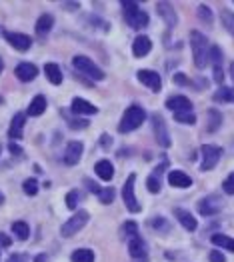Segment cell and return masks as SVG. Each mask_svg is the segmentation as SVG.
Segmentation results:
<instances>
[{
    "instance_id": "cell-46",
    "label": "cell",
    "mask_w": 234,
    "mask_h": 262,
    "mask_svg": "<svg viewBox=\"0 0 234 262\" xmlns=\"http://www.w3.org/2000/svg\"><path fill=\"white\" fill-rule=\"evenodd\" d=\"M172 80H174L176 84H188V80H186V76H184L182 72H178V74H174V76H172Z\"/></svg>"
},
{
    "instance_id": "cell-16",
    "label": "cell",
    "mask_w": 234,
    "mask_h": 262,
    "mask_svg": "<svg viewBox=\"0 0 234 262\" xmlns=\"http://www.w3.org/2000/svg\"><path fill=\"white\" fill-rule=\"evenodd\" d=\"M166 108L172 110V112H190L192 110V102L186 99V96L176 94V96H170L166 100Z\"/></svg>"
},
{
    "instance_id": "cell-42",
    "label": "cell",
    "mask_w": 234,
    "mask_h": 262,
    "mask_svg": "<svg viewBox=\"0 0 234 262\" xmlns=\"http://www.w3.org/2000/svg\"><path fill=\"white\" fill-rule=\"evenodd\" d=\"M70 122V128H86L88 126V120H82V118H72V120H68Z\"/></svg>"
},
{
    "instance_id": "cell-35",
    "label": "cell",
    "mask_w": 234,
    "mask_h": 262,
    "mask_svg": "<svg viewBox=\"0 0 234 262\" xmlns=\"http://www.w3.org/2000/svg\"><path fill=\"white\" fill-rule=\"evenodd\" d=\"M220 18H222V24H224V28H226V30H228L230 34H234V14H232V12H228V10H222Z\"/></svg>"
},
{
    "instance_id": "cell-9",
    "label": "cell",
    "mask_w": 234,
    "mask_h": 262,
    "mask_svg": "<svg viewBox=\"0 0 234 262\" xmlns=\"http://www.w3.org/2000/svg\"><path fill=\"white\" fill-rule=\"evenodd\" d=\"M138 80L144 86H148L152 92H160L162 90V78L154 70H138Z\"/></svg>"
},
{
    "instance_id": "cell-30",
    "label": "cell",
    "mask_w": 234,
    "mask_h": 262,
    "mask_svg": "<svg viewBox=\"0 0 234 262\" xmlns=\"http://www.w3.org/2000/svg\"><path fill=\"white\" fill-rule=\"evenodd\" d=\"M70 260L72 262H94V252H92L90 248H78V250L72 252Z\"/></svg>"
},
{
    "instance_id": "cell-19",
    "label": "cell",
    "mask_w": 234,
    "mask_h": 262,
    "mask_svg": "<svg viewBox=\"0 0 234 262\" xmlns=\"http://www.w3.org/2000/svg\"><path fill=\"white\" fill-rule=\"evenodd\" d=\"M156 10H158V14L164 18V22H166L170 28H174V26L178 24V16H176L174 8H172L168 2H158V4H156Z\"/></svg>"
},
{
    "instance_id": "cell-22",
    "label": "cell",
    "mask_w": 234,
    "mask_h": 262,
    "mask_svg": "<svg viewBox=\"0 0 234 262\" xmlns=\"http://www.w3.org/2000/svg\"><path fill=\"white\" fill-rule=\"evenodd\" d=\"M52 24H54L52 14H42V16L36 20V26H34L36 36H38V38H46V34L52 30Z\"/></svg>"
},
{
    "instance_id": "cell-52",
    "label": "cell",
    "mask_w": 234,
    "mask_h": 262,
    "mask_svg": "<svg viewBox=\"0 0 234 262\" xmlns=\"http://www.w3.org/2000/svg\"><path fill=\"white\" fill-rule=\"evenodd\" d=\"M230 74H232V80H234V62L230 64Z\"/></svg>"
},
{
    "instance_id": "cell-27",
    "label": "cell",
    "mask_w": 234,
    "mask_h": 262,
    "mask_svg": "<svg viewBox=\"0 0 234 262\" xmlns=\"http://www.w3.org/2000/svg\"><path fill=\"white\" fill-rule=\"evenodd\" d=\"M44 110H46V99L42 94L34 96L30 106H28V114L30 116H40V114H44Z\"/></svg>"
},
{
    "instance_id": "cell-10",
    "label": "cell",
    "mask_w": 234,
    "mask_h": 262,
    "mask_svg": "<svg viewBox=\"0 0 234 262\" xmlns=\"http://www.w3.org/2000/svg\"><path fill=\"white\" fill-rule=\"evenodd\" d=\"M82 152H84V144L80 142V140H72V142H68L66 150H64V164L68 166H74V164L80 162V158H82Z\"/></svg>"
},
{
    "instance_id": "cell-43",
    "label": "cell",
    "mask_w": 234,
    "mask_h": 262,
    "mask_svg": "<svg viewBox=\"0 0 234 262\" xmlns=\"http://www.w3.org/2000/svg\"><path fill=\"white\" fill-rule=\"evenodd\" d=\"M208 260L210 262H226V258H224V254H222L220 250H212L210 256H208Z\"/></svg>"
},
{
    "instance_id": "cell-33",
    "label": "cell",
    "mask_w": 234,
    "mask_h": 262,
    "mask_svg": "<svg viewBox=\"0 0 234 262\" xmlns=\"http://www.w3.org/2000/svg\"><path fill=\"white\" fill-rule=\"evenodd\" d=\"M22 190H24V194H28V196H36V192H38V180H36V178H26V180L22 182Z\"/></svg>"
},
{
    "instance_id": "cell-17",
    "label": "cell",
    "mask_w": 234,
    "mask_h": 262,
    "mask_svg": "<svg viewBox=\"0 0 234 262\" xmlns=\"http://www.w3.org/2000/svg\"><path fill=\"white\" fill-rule=\"evenodd\" d=\"M24 120H26V114H22V112L14 114V118H12V122H10V128H8V136L12 138V142H16V140H20V138H22V132H24Z\"/></svg>"
},
{
    "instance_id": "cell-25",
    "label": "cell",
    "mask_w": 234,
    "mask_h": 262,
    "mask_svg": "<svg viewBox=\"0 0 234 262\" xmlns=\"http://www.w3.org/2000/svg\"><path fill=\"white\" fill-rule=\"evenodd\" d=\"M44 74H46V78H48L54 86L62 84V70H60V66L58 64H54V62L44 64Z\"/></svg>"
},
{
    "instance_id": "cell-31",
    "label": "cell",
    "mask_w": 234,
    "mask_h": 262,
    "mask_svg": "<svg viewBox=\"0 0 234 262\" xmlns=\"http://www.w3.org/2000/svg\"><path fill=\"white\" fill-rule=\"evenodd\" d=\"M214 100L216 102H234V90L232 88H226V86H220L214 92Z\"/></svg>"
},
{
    "instance_id": "cell-32",
    "label": "cell",
    "mask_w": 234,
    "mask_h": 262,
    "mask_svg": "<svg viewBox=\"0 0 234 262\" xmlns=\"http://www.w3.org/2000/svg\"><path fill=\"white\" fill-rule=\"evenodd\" d=\"M174 120L180 122V124H194L196 122V116H194L192 110L190 112H174Z\"/></svg>"
},
{
    "instance_id": "cell-45",
    "label": "cell",
    "mask_w": 234,
    "mask_h": 262,
    "mask_svg": "<svg viewBox=\"0 0 234 262\" xmlns=\"http://www.w3.org/2000/svg\"><path fill=\"white\" fill-rule=\"evenodd\" d=\"M8 150H10L14 156H22V148H20L16 142H10V144H8Z\"/></svg>"
},
{
    "instance_id": "cell-20",
    "label": "cell",
    "mask_w": 234,
    "mask_h": 262,
    "mask_svg": "<svg viewBox=\"0 0 234 262\" xmlns=\"http://www.w3.org/2000/svg\"><path fill=\"white\" fill-rule=\"evenodd\" d=\"M14 74H16V78L18 80H22V82H30L36 78V74H38V68L30 62H22V64L16 66V70H14Z\"/></svg>"
},
{
    "instance_id": "cell-11",
    "label": "cell",
    "mask_w": 234,
    "mask_h": 262,
    "mask_svg": "<svg viewBox=\"0 0 234 262\" xmlns=\"http://www.w3.org/2000/svg\"><path fill=\"white\" fill-rule=\"evenodd\" d=\"M4 38L10 42V46H14L20 52H26L32 46V38L22 32H4Z\"/></svg>"
},
{
    "instance_id": "cell-1",
    "label": "cell",
    "mask_w": 234,
    "mask_h": 262,
    "mask_svg": "<svg viewBox=\"0 0 234 262\" xmlns=\"http://www.w3.org/2000/svg\"><path fill=\"white\" fill-rule=\"evenodd\" d=\"M190 46H192V56H194V66L196 68H206L210 62V44L208 38L198 30L190 32Z\"/></svg>"
},
{
    "instance_id": "cell-48",
    "label": "cell",
    "mask_w": 234,
    "mask_h": 262,
    "mask_svg": "<svg viewBox=\"0 0 234 262\" xmlns=\"http://www.w3.org/2000/svg\"><path fill=\"white\" fill-rule=\"evenodd\" d=\"M0 246H4V248L10 246V238L6 234H2V232H0Z\"/></svg>"
},
{
    "instance_id": "cell-4",
    "label": "cell",
    "mask_w": 234,
    "mask_h": 262,
    "mask_svg": "<svg viewBox=\"0 0 234 262\" xmlns=\"http://www.w3.org/2000/svg\"><path fill=\"white\" fill-rule=\"evenodd\" d=\"M88 218H90V214L86 212V210H78L74 216H70L66 222L60 226V234L64 236V238H70V236H74V234H78L80 230L86 226V222H88Z\"/></svg>"
},
{
    "instance_id": "cell-2",
    "label": "cell",
    "mask_w": 234,
    "mask_h": 262,
    "mask_svg": "<svg viewBox=\"0 0 234 262\" xmlns=\"http://www.w3.org/2000/svg\"><path fill=\"white\" fill-rule=\"evenodd\" d=\"M144 120H146V110H144L142 106H138V104H132V106H128L126 112L122 114L120 124H118V132L126 134V132L136 130Z\"/></svg>"
},
{
    "instance_id": "cell-24",
    "label": "cell",
    "mask_w": 234,
    "mask_h": 262,
    "mask_svg": "<svg viewBox=\"0 0 234 262\" xmlns=\"http://www.w3.org/2000/svg\"><path fill=\"white\" fill-rule=\"evenodd\" d=\"M94 172H96V176L101 178V180H112V176H114V166L110 160H98L96 166H94Z\"/></svg>"
},
{
    "instance_id": "cell-44",
    "label": "cell",
    "mask_w": 234,
    "mask_h": 262,
    "mask_svg": "<svg viewBox=\"0 0 234 262\" xmlns=\"http://www.w3.org/2000/svg\"><path fill=\"white\" fill-rule=\"evenodd\" d=\"M6 262H28V256L26 254H10Z\"/></svg>"
},
{
    "instance_id": "cell-40",
    "label": "cell",
    "mask_w": 234,
    "mask_h": 262,
    "mask_svg": "<svg viewBox=\"0 0 234 262\" xmlns=\"http://www.w3.org/2000/svg\"><path fill=\"white\" fill-rule=\"evenodd\" d=\"M152 226H154L156 230H162V232H166V230L170 228V226H168V222L162 218V216H154V218H152Z\"/></svg>"
},
{
    "instance_id": "cell-5",
    "label": "cell",
    "mask_w": 234,
    "mask_h": 262,
    "mask_svg": "<svg viewBox=\"0 0 234 262\" xmlns=\"http://www.w3.org/2000/svg\"><path fill=\"white\" fill-rule=\"evenodd\" d=\"M72 66H74L78 72L90 76L92 80H104V76H106V74L102 72V68H98L88 56H74V58H72Z\"/></svg>"
},
{
    "instance_id": "cell-47",
    "label": "cell",
    "mask_w": 234,
    "mask_h": 262,
    "mask_svg": "<svg viewBox=\"0 0 234 262\" xmlns=\"http://www.w3.org/2000/svg\"><path fill=\"white\" fill-rule=\"evenodd\" d=\"M84 184L88 186V190H90V192H96V194L101 192V188H98V184H96V182H92V180H88V178H86V180H84Z\"/></svg>"
},
{
    "instance_id": "cell-14",
    "label": "cell",
    "mask_w": 234,
    "mask_h": 262,
    "mask_svg": "<svg viewBox=\"0 0 234 262\" xmlns=\"http://www.w3.org/2000/svg\"><path fill=\"white\" fill-rule=\"evenodd\" d=\"M168 182L174 188H190L192 186V178L182 170H170L168 172Z\"/></svg>"
},
{
    "instance_id": "cell-28",
    "label": "cell",
    "mask_w": 234,
    "mask_h": 262,
    "mask_svg": "<svg viewBox=\"0 0 234 262\" xmlns=\"http://www.w3.org/2000/svg\"><path fill=\"white\" fill-rule=\"evenodd\" d=\"M222 124V114L216 110V108H210L208 110V132H216Z\"/></svg>"
},
{
    "instance_id": "cell-55",
    "label": "cell",
    "mask_w": 234,
    "mask_h": 262,
    "mask_svg": "<svg viewBox=\"0 0 234 262\" xmlns=\"http://www.w3.org/2000/svg\"><path fill=\"white\" fill-rule=\"evenodd\" d=\"M2 102H4V100H2V99H0V104H2Z\"/></svg>"
},
{
    "instance_id": "cell-49",
    "label": "cell",
    "mask_w": 234,
    "mask_h": 262,
    "mask_svg": "<svg viewBox=\"0 0 234 262\" xmlns=\"http://www.w3.org/2000/svg\"><path fill=\"white\" fill-rule=\"evenodd\" d=\"M101 138H102L101 142H102V146H104V148H108V146L112 144V140H110V136H108V134H102Z\"/></svg>"
},
{
    "instance_id": "cell-34",
    "label": "cell",
    "mask_w": 234,
    "mask_h": 262,
    "mask_svg": "<svg viewBox=\"0 0 234 262\" xmlns=\"http://www.w3.org/2000/svg\"><path fill=\"white\" fill-rule=\"evenodd\" d=\"M116 196V190L112 188V186H108V188H101V192H98V200H101L102 204H110L112 200Z\"/></svg>"
},
{
    "instance_id": "cell-41",
    "label": "cell",
    "mask_w": 234,
    "mask_h": 262,
    "mask_svg": "<svg viewBox=\"0 0 234 262\" xmlns=\"http://www.w3.org/2000/svg\"><path fill=\"white\" fill-rule=\"evenodd\" d=\"M222 188H224L226 194H234V172L232 174H228V178L222 182Z\"/></svg>"
},
{
    "instance_id": "cell-8",
    "label": "cell",
    "mask_w": 234,
    "mask_h": 262,
    "mask_svg": "<svg viewBox=\"0 0 234 262\" xmlns=\"http://www.w3.org/2000/svg\"><path fill=\"white\" fill-rule=\"evenodd\" d=\"M152 128H154V136H156V142L160 146L168 148L170 146V134H168V128L164 124V118L160 114H152Z\"/></svg>"
},
{
    "instance_id": "cell-21",
    "label": "cell",
    "mask_w": 234,
    "mask_h": 262,
    "mask_svg": "<svg viewBox=\"0 0 234 262\" xmlns=\"http://www.w3.org/2000/svg\"><path fill=\"white\" fill-rule=\"evenodd\" d=\"M174 216L178 218V222L184 226L186 230H196L198 228V222H196V218L188 212V210H184V208H174Z\"/></svg>"
},
{
    "instance_id": "cell-13",
    "label": "cell",
    "mask_w": 234,
    "mask_h": 262,
    "mask_svg": "<svg viewBox=\"0 0 234 262\" xmlns=\"http://www.w3.org/2000/svg\"><path fill=\"white\" fill-rule=\"evenodd\" d=\"M210 62L214 68V80L218 84L224 82V72H222V50L218 46H210Z\"/></svg>"
},
{
    "instance_id": "cell-26",
    "label": "cell",
    "mask_w": 234,
    "mask_h": 262,
    "mask_svg": "<svg viewBox=\"0 0 234 262\" xmlns=\"http://www.w3.org/2000/svg\"><path fill=\"white\" fill-rule=\"evenodd\" d=\"M210 240H212L214 246H220V248H224L228 252H234V238H230V236H226V234H212Z\"/></svg>"
},
{
    "instance_id": "cell-37",
    "label": "cell",
    "mask_w": 234,
    "mask_h": 262,
    "mask_svg": "<svg viewBox=\"0 0 234 262\" xmlns=\"http://www.w3.org/2000/svg\"><path fill=\"white\" fill-rule=\"evenodd\" d=\"M146 186H148V190H150L152 194H158V192H160V180H158V176H156V174L148 176V180H146Z\"/></svg>"
},
{
    "instance_id": "cell-51",
    "label": "cell",
    "mask_w": 234,
    "mask_h": 262,
    "mask_svg": "<svg viewBox=\"0 0 234 262\" xmlns=\"http://www.w3.org/2000/svg\"><path fill=\"white\" fill-rule=\"evenodd\" d=\"M34 262H48V256H46V254H38V256L34 258Z\"/></svg>"
},
{
    "instance_id": "cell-54",
    "label": "cell",
    "mask_w": 234,
    "mask_h": 262,
    "mask_svg": "<svg viewBox=\"0 0 234 262\" xmlns=\"http://www.w3.org/2000/svg\"><path fill=\"white\" fill-rule=\"evenodd\" d=\"M4 70V62H2V58H0V72Z\"/></svg>"
},
{
    "instance_id": "cell-29",
    "label": "cell",
    "mask_w": 234,
    "mask_h": 262,
    "mask_svg": "<svg viewBox=\"0 0 234 262\" xmlns=\"http://www.w3.org/2000/svg\"><path fill=\"white\" fill-rule=\"evenodd\" d=\"M12 234H16L18 240H26L30 236V226L24 220H16L12 222Z\"/></svg>"
},
{
    "instance_id": "cell-36",
    "label": "cell",
    "mask_w": 234,
    "mask_h": 262,
    "mask_svg": "<svg viewBox=\"0 0 234 262\" xmlns=\"http://www.w3.org/2000/svg\"><path fill=\"white\" fill-rule=\"evenodd\" d=\"M198 18H200L202 22H206V24H212V20H214V16H212V10H210L208 6L200 4V6H198Z\"/></svg>"
},
{
    "instance_id": "cell-50",
    "label": "cell",
    "mask_w": 234,
    "mask_h": 262,
    "mask_svg": "<svg viewBox=\"0 0 234 262\" xmlns=\"http://www.w3.org/2000/svg\"><path fill=\"white\" fill-rule=\"evenodd\" d=\"M62 6H64V8H80V4H78V2H64Z\"/></svg>"
},
{
    "instance_id": "cell-6",
    "label": "cell",
    "mask_w": 234,
    "mask_h": 262,
    "mask_svg": "<svg viewBox=\"0 0 234 262\" xmlns=\"http://www.w3.org/2000/svg\"><path fill=\"white\" fill-rule=\"evenodd\" d=\"M200 154H202L200 170L202 172H208V170H212L218 164L220 156H222V148L220 146H214V144H204L200 148Z\"/></svg>"
},
{
    "instance_id": "cell-23",
    "label": "cell",
    "mask_w": 234,
    "mask_h": 262,
    "mask_svg": "<svg viewBox=\"0 0 234 262\" xmlns=\"http://www.w3.org/2000/svg\"><path fill=\"white\" fill-rule=\"evenodd\" d=\"M128 252L132 258H146V244L140 236H134L128 240Z\"/></svg>"
},
{
    "instance_id": "cell-7",
    "label": "cell",
    "mask_w": 234,
    "mask_h": 262,
    "mask_svg": "<svg viewBox=\"0 0 234 262\" xmlns=\"http://www.w3.org/2000/svg\"><path fill=\"white\" fill-rule=\"evenodd\" d=\"M134 182H136V174H130L122 186V198H124V204L130 212H140V204L136 200V194H134Z\"/></svg>"
},
{
    "instance_id": "cell-12",
    "label": "cell",
    "mask_w": 234,
    "mask_h": 262,
    "mask_svg": "<svg viewBox=\"0 0 234 262\" xmlns=\"http://www.w3.org/2000/svg\"><path fill=\"white\" fill-rule=\"evenodd\" d=\"M220 208H222V202H220V198L214 196V194L202 198L198 202V212L202 216H214L216 212H220Z\"/></svg>"
},
{
    "instance_id": "cell-15",
    "label": "cell",
    "mask_w": 234,
    "mask_h": 262,
    "mask_svg": "<svg viewBox=\"0 0 234 262\" xmlns=\"http://www.w3.org/2000/svg\"><path fill=\"white\" fill-rule=\"evenodd\" d=\"M70 110L74 112V114H84V116H90V114H96L98 112V108L92 104V102H88V100L84 99H74L72 100V104H70Z\"/></svg>"
},
{
    "instance_id": "cell-3",
    "label": "cell",
    "mask_w": 234,
    "mask_h": 262,
    "mask_svg": "<svg viewBox=\"0 0 234 262\" xmlns=\"http://www.w3.org/2000/svg\"><path fill=\"white\" fill-rule=\"evenodd\" d=\"M122 8H124V18H126V22H128L130 28L140 30V28L148 26V14H146L144 10H140L136 2L124 0V2H122Z\"/></svg>"
},
{
    "instance_id": "cell-38",
    "label": "cell",
    "mask_w": 234,
    "mask_h": 262,
    "mask_svg": "<svg viewBox=\"0 0 234 262\" xmlns=\"http://www.w3.org/2000/svg\"><path fill=\"white\" fill-rule=\"evenodd\" d=\"M78 198H80V192L78 190H70L66 194V206L70 210H74L78 206Z\"/></svg>"
},
{
    "instance_id": "cell-18",
    "label": "cell",
    "mask_w": 234,
    "mask_h": 262,
    "mask_svg": "<svg viewBox=\"0 0 234 262\" xmlns=\"http://www.w3.org/2000/svg\"><path fill=\"white\" fill-rule=\"evenodd\" d=\"M152 50V40L148 36H136L132 42V54L136 58H142L146 56L148 52Z\"/></svg>"
},
{
    "instance_id": "cell-39",
    "label": "cell",
    "mask_w": 234,
    "mask_h": 262,
    "mask_svg": "<svg viewBox=\"0 0 234 262\" xmlns=\"http://www.w3.org/2000/svg\"><path fill=\"white\" fill-rule=\"evenodd\" d=\"M122 232L128 236V240L134 238V236H138V226H136V222H126V224L122 226Z\"/></svg>"
},
{
    "instance_id": "cell-53",
    "label": "cell",
    "mask_w": 234,
    "mask_h": 262,
    "mask_svg": "<svg viewBox=\"0 0 234 262\" xmlns=\"http://www.w3.org/2000/svg\"><path fill=\"white\" fill-rule=\"evenodd\" d=\"M0 204H4V194L0 192Z\"/></svg>"
}]
</instances>
